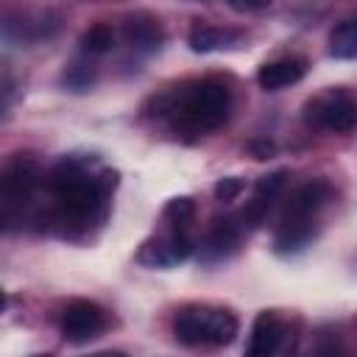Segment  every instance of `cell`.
<instances>
[{"mask_svg":"<svg viewBox=\"0 0 357 357\" xmlns=\"http://www.w3.org/2000/svg\"><path fill=\"white\" fill-rule=\"evenodd\" d=\"M50 192L56 198V223L67 229L86 226L92 220L103 218L106 198L117 184L114 170H89L86 159L67 156L50 170Z\"/></svg>","mask_w":357,"mask_h":357,"instance_id":"cell-1","label":"cell"},{"mask_svg":"<svg viewBox=\"0 0 357 357\" xmlns=\"http://www.w3.org/2000/svg\"><path fill=\"white\" fill-rule=\"evenodd\" d=\"M162 117H170L176 128L190 134H206L226 123L231 109V89L223 81L206 78L181 86L176 95L159 98Z\"/></svg>","mask_w":357,"mask_h":357,"instance_id":"cell-2","label":"cell"},{"mask_svg":"<svg viewBox=\"0 0 357 357\" xmlns=\"http://www.w3.org/2000/svg\"><path fill=\"white\" fill-rule=\"evenodd\" d=\"M240 324L234 318V312L223 310V307H184L176 321H173V332L176 340L184 346H226L234 340Z\"/></svg>","mask_w":357,"mask_h":357,"instance_id":"cell-3","label":"cell"},{"mask_svg":"<svg viewBox=\"0 0 357 357\" xmlns=\"http://www.w3.org/2000/svg\"><path fill=\"white\" fill-rule=\"evenodd\" d=\"M304 123L312 128L349 134L357 126V100L346 89H326L312 100H307Z\"/></svg>","mask_w":357,"mask_h":357,"instance_id":"cell-4","label":"cell"},{"mask_svg":"<svg viewBox=\"0 0 357 357\" xmlns=\"http://www.w3.org/2000/svg\"><path fill=\"white\" fill-rule=\"evenodd\" d=\"M39 170L36 162L31 156L17 153L6 170H3V181H0V204H3V223L11 226L17 220V215H22V209L28 206L33 187H36Z\"/></svg>","mask_w":357,"mask_h":357,"instance_id":"cell-5","label":"cell"},{"mask_svg":"<svg viewBox=\"0 0 357 357\" xmlns=\"http://www.w3.org/2000/svg\"><path fill=\"white\" fill-rule=\"evenodd\" d=\"M106 312L103 307H98L95 301L86 298H75L64 307L61 312V332L70 343H86L92 337H98L106 329Z\"/></svg>","mask_w":357,"mask_h":357,"instance_id":"cell-6","label":"cell"},{"mask_svg":"<svg viewBox=\"0 0 357 357\" xmlns=\"http://www.w3.org/2000/svg\"><path fill=\"white\" fill-rule=\"evenodd\" d=\"M190 254H192V240L178 229L170 237H159V240L145 243L139 251V262H145L151 268H167V265L184 262Z\"/></svg>","mask_w":357,"mask_h":357,"instance_id":"cell-7","label":"cell"},{"mask_svg":"<svg viewBox=\"0 0 357 357\" xmlns=\"http://www.w3.org/2000/svg\"><path fill=\"white\" fill-rule=\"evenodd\" d=\"M284 332H287V326H284V321L279 318V312H273V310L259 312V315L254 318V326H251L248 354H254V357H268V354L279 351Z\"/></svg>","mask_w":357,"mask_h":357,"instance_id":"cell-8","label":"cell"},{"mask_svg":"<svg viewBox=\"0 0 357 357\" xmlns=\"http://www.w3.org/2000/svg\"><path fill=\"white\" fill-rule=\"evenodd\" d=\"M307 75V59L301 56H287V59H276L259 67L257 73V84L268 92L273 89H284L290 84H298Z\"/></svg>","mask_w":357,"mask_h":357,"instance_id":"cell-9","label":"cell"},{"mask_svg":"<svg viewBox=\"0 0 357 357\" xmlns=\"http://www.w3.org/2000/svg\"><path fill=\"white\" fill-rule=\"evenodd\" d=\"M326 201H329V184H326V181H321V178H312V181L301 184V187L290 195V201H287V206H284L282 220H301V218H312V215H315Z\"/></svg>","mask_w":357,"mask_h":357,"instance_id":"cell-10","label":"cell"},{"mask_svg":"<svg viewBox=\"0 0 357 357\" xmlns=\"http://www.w3.org/2000/svg\"><path fill=\"white\" fill-rule=\"evenodd\" d=\"M123 36L137 50H156L165 42V31H162L159 20L145 11H137L123 22Z\"/></svg>","mask_w":357,"mask_h":357,"instance_id":"cell-11","label":"cell"},{"mask_svg":"<svg viewBox=\"0 0 357 357\" xmlns=\"http://www.w3.org/2000/svg\"><path fill=\"white\" fill-rule=\"evenodd\" d=\"M237 243H240V226L231 218H223V220L218 218L201 245V257H204V262L223 259L237 248Z\"/></svg>","mask_w":357,"mask_h":357,"instance_id":"cell-12","label":"cell"},{"mask_svg":"<svg viewBox=\"0 0 357 357\" xmlns=\"http://www.w3.org/2000/svg\"><path fill=\"white\" fill-rule=\"evenodd\" d=\"M315 237V220L301 218V220H282V226L273 234V251L276 254H296L307 248Z\"/></svg>","mask_w":357,"mask_h":357,"instance_id":"cell-13","label":"cell"},{"mask_svg":"<svg viewBox=\"0 0 357 357\" xmlns=\"http://www.w3.org/2000/svg\"><path fill=\"white\" fill-rule=\"evenodd\" d=\"M187 42H190V47H192L195 53H212V50L234 47V45L240 42V33H237V31H229V28H218V25L198 22V25H192Z\"/></svg>","mask_w":357,"mask_h":357,"instance_id":"cell-14","label":"cell"},{"mask_svg":"<svg viewBox=\"0 0 357 357\" xmlns=\"http://www.w3.org/2000/svg\"><path fill=\"white\" fill-rule=\"evenodd\" d=\"M329 56L354 59L357 56V17L340 20L329 33Z\"/></svg>","mask_w":357,"mask_h":357,"instance_id":"cell-15","label":"cell"},{"mask_svg":"<svg viewBox=\"0 0 357 357\" xmlns=\"http://www.w3.org/2000/svg\"><path fill=\"white\" fill-rule=\"evenodd\" d=\"M112 45H114V31H112L109 25H103V22L92 25V28L84 31V36H81V50L89 53V56H100V53L112 50Z\"/></svg>","mask_w":357,"mask_h":357,"instance_id":"cell-16","label":"cell"},{"mask_svg":"<svg viewBox=\"0 0 357 357\" xmlns=\"http://www.w3.org/2000/svg\"><path fill=\"white\" fill-rule=\"evenodd\" d=\"M61 84L73 92H84L95 84V70L89 64H81V61H73L64 73H61Z\"/></svg>","mask_w":357,"mask_h":357,"instance_id":"cell-17","label":"cell"},{"mask_svg":"<svg viewBox=\"0 0 357 357\" xmlns=\"http://www.w3.org/2000/svg\"><path fill=\"white\" fill-rule=\"evenodd\" d=\"M192 215H195V201L187 198V195L170 198L167 206H165V218H167L173 226H178V229H184V226L192 220Z\"/></svg>","mask_w":357,"mask_h":357,"instance_id":"cell-18","label":"cell"},{"mask_svg":"<svg viewBox=\"0 0 357 357\" xmlns=\"http://www.w3.org/2000/svg\"><path fill=\"white\" fill-rule=\"evenodd\" d=\"M284 181H287V170H273V173H268V176H262L257 181L254 195L257 198H265V201H276V195L282 192Z\"/></svg>","mask_w":357,"mask_h":357,"instance_id":"cell-19","label":"cell"},{"mask_svg":"<svg viewBox=\"0 0 357 357\" xmlns=\"http://www.w3.org/2000/svg\"><path fill=\"white\" fill-rule=\"evenodd\" d=\"M243 190H245L243 178H237V176H226V178H220V181L215 184V198L229 204V201H237Z\"/></svg>","mask_w":357,"mask_h":357,"instance_id":"cell-20","label":"cell"},{"mask_svg":"<svg viewBox=\"0 0 357 357\" xmlns=\"http://www.w3.org/2000/svg\"><path fill=\"white\" fill-rule=\"evenodd\" d=\"M248 151H251L254 159H271L276 153V145L271 139H251L248 142Z\"/></svg>","mask_w":357,"mask_h":357,"instance_id":"cell-21","label":"cell"},{"mask_svg":"<svg viewBox=\"0 0 357 357\" xmlns=\"http://www.w3.org/2000/svg\"><path fill=\"white\" fill-rule=\"evenodd\" d=\"M234 11H240V14H248V11H262V8H268L273 0H226Z\"/></svg>","mask_w":357,"mask_h":357,"instance_id":"cell-22","label":"cell"}]
</instances>
